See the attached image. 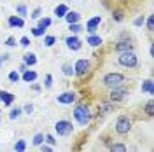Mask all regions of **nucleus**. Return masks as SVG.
Masks as SVG:
<instances>
[{"label": "nucleus", "instance_id": "f257e3e1", "mask_svg": "<svg viewBox=\"0 0 154 152\" xmlns=\"http://www.w3.org/2000/svg\"><path fill=\"white\" fill-rule=\"evenodd\" d=\"M74 117H75V121L81 126H86L91 121V112H89V108H88L86 105H77L75 108H74Z\"/></svg>", "mask_w": 154, "mask_h": 152}, {"label": "nucleus", "instance_id": "f03ea898", "mask_svg": "<svg viewBox=\"0 0 154 152\" xmlns=\"http://www.w3.org/2000/svg\"><path fill=\"white\" fill-rule=\"evenodd\" d=\"M125 84V75L123 74H117V72H110L103 77V86L114 89V87H119V86Z\"/></svg>", "mask_w": 154, "mask_h": 152}, {"label": "nucleus", "instance_id": "7ed1b4c3", "mask_svg": "<svg viewBox=\"0 0 154 152\" xmlns=\"http://www.w3.org/2000/svg\"><path fill=\"white\" fill-rule=\"evenodd\" d=\"M117 61H119V65H121V67H128V68H135V67H137V63H138L137 54H135L133 51L121 53L119 58H117Z\"/></svg>", "mask_w": 154, "mask_h": 152}, {"label": "nucleus", "instance_id": "20e7f679", "mask_svg": "<svg viewBox=\"0 0 154 152\" xmlns=\"http://www.w3.org/2000/svg\"><path fill=\"white\" fill-rule=\"evenodd\" d=\"M54 129H56V133L60 135V136H67V135H70L74 131V126H72L70 121L61 119V121H58V123L54 124Z\"/></svg>", "mask_w": 154, "mask_h": 152}, {"label": "nucleus", "instance_id": "39448f33", "mask_svg": "<svg viewBox=\"0 0 154 152\" xmlns=\"http://www.w3.org/2000/svg\"><path fill=\"white\" fill-rule=\"evenodd\" d=\"M130 129H131V121H130V117L121 115V117L116 121V131L119 135H126Z\"/></svg>", "mask_w": 154, "mask_h": 152}, {"label": "nucleus", "instance_id": "423d86ee", "mask_svg": "<svg viewBox=\"0 0 154 152\" xmlns=\"http://www.w3.org/2000/svg\"><path fill=\"white\" fill-rule=\"evenodd\" d=\"M128 91H126V87H123V86H119V87H114L112 91H110V102L112 103H116V102H123V100H126L128 98Z\"/></svg>", "mask_w": 154, "mask_h": 152}, {"label": "nucleus", "instance_id": "0eeeda50", "mask_svg": "<svg viewBox=\"0 0 154 152\" xmlns=\"http://www.w3.org/2000/svg\"><path fill=\"white\" fill-rule=\"evenodd\" d=\"M89 72V61L88 59H77L74 65V74L75 75H86Z\"/></svg>", "mask_w": 154, "mask_h": 152}, {"label": "nucleus", "instance_id": "6e6552de", "mask_svg": "<svg viewBox=\"0 0 154 152\" xmlns=\"http://www.w3.org/2000/svg\"><path fill=\"white\" fill-rule=\"evenodd\" d=\"M116 51L121 54V53H128V51H133V42L130 38H121L117 44H116Z\"/></svg>", "mask_w": 154, "mask_h": 152}, {"label": "nucleus", "instance_id": "1a4fd4ad", "mask_svg": "<svg viewBox=\"0 0 154 152\" xmlns=\"http://www.w3.org/2000/svg\"><path fill=\"white\" fill-rule=\"evenodd\" d=\"M65 42H67V47L72 49V51H79V49H81V46H82L81 38L75 37V35H74V37H67V40H65Z\"/></svg>", "mask_w": 154, "mask_h": 152}, {"label": "nucleus", "instance_id": "9d476101", "mask_svg": "<svg viewBox=\"0 0 154 152\" xmlns=\"http://www.w3.org/2000/svg\"><path fill=\"white\" fill-rule=\"evenodd\" d=\"M58 103H63V105H70L74 103V100H75V95L74 93H61V95L56 98Z\"/></svg>", "mask_w": 154, "mask_h": 152}, {"label": "nucleus", "instance_id": "9b49d317", "mask_svg": "<svg viewBox=\"0 0 154 152\" xmlns=\"http://www.w3.org/2000/svg\"><path fill=\"white\" fill-rule=\"evenodd\" d=\"M102 23V18L100 16H95V18H91L89 21H88V25H86V30L89 32V33H95V30H96V26Z\"/></svg>", "mask_w": 154, "mask_h": 152}, {"label": "nucleus", "instance_id": "f8f14e48", "mask_svg": "<svg viewBox=\"0 0 154 152\" xmlns=\"http://www.w3.org/2000/svg\"><path fill=\"white\" fill-rule=\"evenodd\" d=\"M0 102L4 105H11L14 102V95L12 93H7V91H0Z\"/></svg>", "mask_w": 154, "mask_h": 152}, {"label": "nucleus", "instance_id": "ddd939ff", "mask_svg": "<svg viewBox=\"0 0 154 152\" xmlns=\"http://www.w3.org/2000/svg\"><path fill=\"white\" fill-rule=\"evenodd\" d=\"M65 19H67L68 25H72V23H79V19H81V14L79 12H75V11H68L67 14H65Z\"/></svg>", "mask_w": 154, "mask_h": 152}, {"label": "nucleus", "instance_id": "4468645a", "mask_svg": "<svg viewBox=\"0 0 154 152\" xmlns=\"http://www.w3.org/2000/svg\"><path fill=\"white\" fill-rule=\"evenodd\" d=\"M7 23H9V26H16V28H23V26H25L23 18H18V16H11Z\"/></svg>", "mask_w": 154, "mask_h": 152}, {"label": "nucleus", "instance_id": "2eb2a0df", "mask_svg": "<svg viewBox=\"0 0 154 152\" xmlns=\"http://www.w3.org/2000/svg\"><path fill=\"white\" fill-rule=\"evenodd\" d=\"M142 93L154 95V82H152V79H147L144 84H142Z\"/></svg>", "mask_w": 154, "mask_h": 152}, {"label": "nucleus", "instance_id": "dca6fc26", "mask_svg": "<svg viewBox=\"0 0 154 152\" xmlns=\"http://www.w3.org/2000/svg\"><path fill=\"white\" fill-rule=\"evenodd\" d=\"M23 63L32 67V65H35V63H37V58H35L33 53H26V54H23Z\"/></svg>", "mask_w": 154, "mask_h": 152}, {"label": "nucleus", "instance_id": "f3484780", "mask_svg": "<svg viewBox=\"0 0 154 152\" xmlns=\"http://www.w3.org/2000/svg\"><path fill=\"white\" fill-rule=\"evenodd\" d=\"M35 79H37V74H35L33 70H25V72H23V81H25V82H33Z\"/></svg>", "mask_w": 154, "mask_h": 152}, {"label": "nucleus", "instance_id": "a211bd4d", "mask_svg": "<svg viewBox=\"0 0 154 152\" xmlns=\"http://www.w3.org/2000/svg\"><path fill=\"white\" fill-rule=\"evenodd\" d=\"M68 12V7L65 5V4H60L56 9H54V14H56L58 18H65V14Z\"/></svg>", "mask_w": 154, "mask_h": 152}, {"label": "nucleus", "instance_id": "6ab92c4d", "mask_svg": "<svg viewBox=\"0 0 154 152\" xmlns=\"http://www.w3.org/2000/svg\"><path fill=\"white\" fill-rule=\"evenodd\" d=\"M89 46H93V47H96V46H100L102 44V37H96V35H89L86 40Z\"/></svg>", "mask_w": 154, "mask_h": 152}, {"label": "nucleus", "instance_id": "aec40b11", "mask_svg": "<svg viewBox=\"0 0 154 152\" xmlns=\"http://www.w3.org/2000/svg\"><path fill=\"white\" fill-rule=\"evenodd\" d=\"M110 152H128L125 143H112L110 145Z\"/></svg>", "mask_w": 154, "mask_h": 152}, {"label": "nucleus", "instance_id": "412c9836", "mask_svg": "<svg viewBox=\"0 0 154 152\" xmlns=\"http://www.w3.org/2000/svg\"><path fill=\"white\" fill-rule=\"evenodd\" d=\"M98 110H100L102 114H109V112H112V110H114V105H110V103H102L100 107H98Z\"/></svg>", "mask_w": 154, "mask_h": 152}, {"label": "nucleus", "instance_id": "4be33fe9", "mask_svg": "<svg viewBox=\"0 0 154 152\" xmlns=\"http://www.w3.org/2000/svg\"><path fill=\"white\" fill-rule=\"evenodd\" d=\"M14 150L16 152H25L26 150V142H25V140H18V142L14 143Z\"/></svg>", "mask_w": 154, "mask_h": 152}, {"label": "nucleus", "instance_id": "5701e85b", "mask_svg": "<svg viewBox=\"0 0 154 152\" xmlns=\"http://www.w3.org/2000/svg\"><path fill=\"white\" fill-rule=\"evenodd\" d=\"M112 19H114V21H123V19H125L123 11H121V9H116L114 12H112Z\"/></svg>", "mask_w": 154, "mask_h": 152}, {"label": "nucleus", "instance_id": "b1692460", "mask_svg": "<svg viewBox=\"0 0 154 152\" xmlns=\"http://www.w3.org/2000/svg\"><path fill=\"white\" fill-rule=\"evenodd\" d=\"M38 26L40 28H49L51 26V18H42V19H38Z\"/></svg>", "mask_w": 154, "mask_h": 152}, {"label": "nucleus", "instance_id": "393cba45", "mask_svg": "<svg viewBox=\"0 0 154 152\" xmlns=\"http://www.w3.org/2000/svg\"><path fill=\"white\" fill-rule=\"evenodd\" d=\"M63 74H65V75H74V67H72V65H70V63H63Z\"/></svg>", "mask_w": 154, "mask_h": 152}, {"label": "nucleus", "instance_id": "a878e982", "mask_svg": "<svg viewBox=\"0 0 154 152\" xmlns=\"http://www.w3.org/2000/svg\"><path fill=\"white\" fill-rule=\"evenodd\" d=\"M145 114L149 115V117H152V115H154V108H152V100H149V102L145 103Z\"/></svg>", "mask_w": 154, "mask_h": 152}, {"label": "nucleus", "instance_id": "bb28decb", "mask_svg": "<svg viewBox=\"0 0 154 152\" xmlns=\"http://www.w3.org/2000/svg\"><path fill=\"white\" fill-rule=\"evenodd\" d=\"M68 28H70V32H72V33H79V32L82 30V26H81L79 23H72V25H68Z\"/></svg>", "mask_w": 154, "mask_h": 152}, {"label": "nucleus", "instance_id": "cd10ccee", "mask_svg": "<svg viewBox=\"0 0 154 152\" xmlns=\"http://www.w3.org/2000/svg\"><path fill=\"white\" fill-rule=\"evenodd\" d=\"M19 114H21V108H18V107H16V108H12V110H11L9 119H12V121H14V119H18V117H19Z\"/></svg>", "mask_w": 154, "mask_h": 152}, {"label": "nucleus", "instance_id": "c85d7f7f", "mask_svg": "<svg viewBox=\"0 0 154 152\" xmlns=\"http://www.w3.org/2000/svg\"><path fill=\"white\" fill-rule=\"evenodd\" d=\"M42 142H44V135L42 133H37L33 136V145H42Z\"/></svg>", "mask_w": 154, "mask_h": 152}, {"label": "nucleus", "instance_id": "c756f323", "mask_svg": "<svg viewBox=\"0 0 154 152\" xmlns=\"http://www.w3.org/2000/svg\"><path fill=\"white\" fill-rule=\"evenodd\" d=\"M54 42H56V38L53 37V35H48V37L44 38V44H46L48 47H51V46H54Z\"/></svg>", "mask_w": 154, "mask_h": 152}, {"label": "nucleus", "instance_id": "7c9ffc66", "mask_svg": "<svg viewBox=\"0 0 154 152\" xmlns=\"http://www.w3.org/2000/svg\"><path fill=\"white\" fill-rule=\"evenodd\" d=\"M44 140H46L48 145H56V140H54V136H53V135H46V136H44Z\"/></svg>", "mask_w": 154, "mask_h": 152}, {"label": "nucleus", "instance_id": "2f4dec72", "mask_svg": "<svg viewBox=\"0 0 154 152\" xmlns=\"http://www.w3.org/2000/svg\"><path fill=\"white\" fill-rule=\"evenodd\" d=\"M44 32H46V30H44V28H40V26H37V28H33V30H32V33H33L35 37H40V35H44Z\"/></svg>", "mask_w": 154, "mask_h": 152}, {"label": "nucleus", "instance_id": "473e14b6", "mask_svg": "<svg viewBox=\"0 0 154 152\" xmlns=\"http://www.w3.org/2000/svg\"><path fill=\"white\" fill-rule=\"evenodd\" d=\"M9 81H11V82H18V81H19V74H18V72H11V74H9Z\"/></svg>", "mask_w": 154, "mask_h": 152}, {"label": "nucleus", "instance_id": "72a5a7b5", "mask_svg": "<svg viewBox=\"0 0 154 152\" xmlns=\"http://www.w3.org/2000/svg\"><path fill=\"white\" fill-rule=\"evenodd\" d=\"M147 30L149 32L154 30V16H149V19H147Z\"/></svg>", "mask_w": 154, "mask_h": 152}, {"label": "nucleus", "instance_id": "f704fd0d", "mask_svg": "<svg viewBox=\"0 0 154 152\" xmlns=\"http://www.w3.org/2000/svg\"><path fill=\"white\" fill-rule=\"evenodd\" d=\"M23 110H25V114H32V112H33V105H32V103H26V105H25V107H23Z\"/></svg>", "mask_w": 154, "mask_h": 152}, {"label": "nucleus", "instance_id": "c9c22d12", "mask_svg": "<svg viewBox=\"0 0 154 152\" xmlns=\"http://www.w3.org/2000/svg\"><path fill=\"white\" fill-rule=\"evenodd\" d=\"M19 44H21L23 47H28V46H30V38H28V37H21Z\"/></svg>", "mask_w": 154, "mask_h": 152}, {"label": "nucleus", "instance_id": "e433bc0d", "mask_svg": "<svg viewBox=\"0 0 154 152\" xmlns=\"http://www.w3.org/2000/svg\"><path fill=\"white\" fill-rule=\"evenodd\" d=\"M16 11L19 12V16H25V14H26V7H25V5H18Z\"/></svg>", "mask_w": 154, "mask_h": 152}, {"label": "nucleus", "instance_id": "4c0bfd02", "mask_svg": "<svg viewBox=\"0 0 154 152\" xmlns=\"http://www.w3.org/2000/svg\"><path fill=\"white\" fill-rule=\"evenodd\" d=\"M51 86H53V77H51V75H49V74H48V75H46V87H48V89H49Z\"/></svg>", "mask_w": 154, "mask_h": 152}, {"label": "nucleus", "instance_id": "58836bf2", "mask_svg": "<svg viewBox=\"0 0 154 152\" xmlns=\"http://www.w3.org/2000/svg\"><path fill=\"white\" fill-rule=\"evenodd\" d=\"M5 44H7L9 47H14V46H16V40H14V37H9V38H7V42H5Z\"/></svg>", "mask_w": 154, "mask_h": 152}, {"label": "nucleus", "instance_id": "ea45409f", "mask_svg": "<svg viewBox=\"0 0 154 152\" xmlns=\"http://www.w3.org/2000/svg\"><path fill=\"white\" fill-rule=\"evenodd\" d=\"M144 21H145V19H144V16L137 18V19H135V26H140V25H144Z\"/></svg>", "mask_w": 154, "mask_h": 152}, {"label": "nucleus", "instance_id": "a19ab883", "mask_svg": "<svg viewBox=\"0 0 154 152\" xmlns=\"http://www.w3.org/2000/svg\"><path fill=\"white\" fill-rule=\"evenodd\" d=\"M38 16H40V7H37V9L33 11V14H32V18H33V19H37Z\"/></svg>", "mask_w": 154, "mask_h": 152}, {"label": "nucleus", "instance_id": "79ce46f5", "mask_svg": "<svg viewBox=\"0 0 154 152\" xmlns=\"http://www.w3.org/2000/svg\"><path fill=\"white\" fill-rule=\"evenodd\" d=\"M42 152H53V149L48 147V145H42Z\"/></svg>", "mask_w": 154, "mask_h": 152}, {"label": "nucleus", "instance_id": "37998d69", "mask_svg": "<svg viewBox=\"0 0 154 152\" xmlns=\"http://www.w3.org/2000/svg\"><path fill=\"white\" fill-rule=\"evenodd\" d=\"M9 59V54H4V56L0 58V65H2V61H7Z\"/></svg>", "mask_w": 154, "mask_h": 152}, {"label": "nucleus", "instance_id": "c03bdc74", "mask_svg": "<svg viewBox=\"0 0 154 152\" xmlns=\"http://www.w3.org/2000/svg\"><path fill=\"white\" fill-rule=\"evenodd\" d=\"M25 70H26V65H25V63H23V65H19V72H25Z\"/></svg>", "mask_w": 154, "mask_h": 152}]
</instances>
